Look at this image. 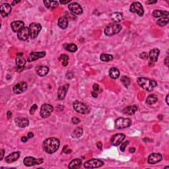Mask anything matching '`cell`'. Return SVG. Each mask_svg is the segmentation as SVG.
<instances>
[{
  "mask_svg": "<svg viewBox=\"0 0 169 169\" xmlns=\"http://www.w3.org/2000/svg\"><path fill=\"white\" fill-rule=\"evenodd\" d=\"M60 140L55 137H49L45 140L42 143L44 151L48 154H53L58 150L60 147Z\"/></svg>",
  "mask_w": 169,
  "mask_h": 169,
  "instance_id": "cell-1",
  "label": "cell"
},
{
  "mask_svg": "<svg viewBox=\"0 0 169 169\" xmlns=\"http://www.w3.org/2000/svg\"><path fill=\"white\" fill-rule=\"evenodd\" d=\"M137 82L140 86L147 91H152L154 88L157 87V83L155 81L145 77H138Z\"/></svg>",
  "mask_w": 169,
  "mask_h": 169,
  "instance_id": "cell-2",
  "label": "cell"
},
{
  "mask_svg": "<svg viewBox=\"0 0 169 169\" xmlns=\"http://www.w3.org/2000/svg\"><path fill=\"white\" fill-rule=\"evenodd\" d=\"M122 29V25L118 23H116V22H112V23L107 25V27H106L104 29V34L107 36H111L119 33Z\"/></svg>",
  "mask_w": 169,
  "mask_h": 169,
  "instance_id": "cell-3",
  "label": "cell"
},
{
  "mask_svg": "<svg viewBox=\"0 0 169 169\" xmlns=\"http://www.w3.org/2000/svg\"><path fill=\"white\" fill-rule=\"evenodd\" d=\"M73 106H74V110L77 112L80 113V114H87L90 112V110L89 107L84 103L79 101V100L74 101V102L73 103Z\"/></svg>",
  "mask_w": 169,
  "mask_h": 169,
  "instance_id": "cell-4",
  "label": "cell"
},
{
  "mask_svg": "<svg viewBox=\"0 0 169 169\" xmlns=\"http://www.w3.org/2000/svg\"><path fill=\"white\" fill-rule=\"evenodd\" d=\"M131 125H132V120L130 118H118L115 121V127L118 130L128 128Z\"/></svg>",
  "mask_w": 169,
  "mask_h": 169,
  "instance_id": "cell-5",
  "label": "cell"
},
{
  "mask_svg": "<svg viewBox=\"0 0 169 169\" xmlns=\"http://www.w3.org/2000/svg\"><path fill=\"white\" fill-rule=\"evenodd\" d=\"M29 32H30V37L31 39H34L39 35V32L42 30L41 25L37 22H32L29 25Z\"/></svg>",
  "mask_w": 169,
  "mask_h": 169,
  "instance_id": "cell-6",
  "label": "cell"
},
{
  "mask_svg": "<svg viewBox=\"0 0 169 169\" xmlns=\"http://www.w3.org/2000/svg\"><path fill=\"white\" fill-rule=\"evenodd\" d=\"M104 165L103 161L100 159H97V158H93L86 161L84 163V167L85 168H95L101 167Z\"/></svg>",
  "mask_w": 169,
  "mask_h": 169,
  "instance_id": "cell-7",
  "label": "cell"
},
{
  "mask_svg": "<svg viewBox=\"0 0 169 169\" xmlns=\"http://www.w3.org/2000/svg\"><path fill=\"white\" fill-rule=\"evenodd\" d=\"M43 158H36L32 157H27L24 158L23 163L27 166H32L36 165H41L43 163Z\"/></svg>",
  "mask_w": 169,
  "mask_h": 169,
  "instance_id": "cell-8",
  "label": "cell"
},
{
  "mask_svg": "<svg viewBox=\"0 0 169 169\" xmlns=\"http://www.w3.org/2000/svg\"><path fill=\"white\" fill-rule=\"evenodd\" d=\"M54 110L52 106L50 104H44L41 106L40 111V114L42 118H46L49 117Z\"/></svg>",
  "mask_w": 169,
  "mask_h": 169,
  "instance_id": "cell-9",
  "label": "cell"
},
{
  "mask_svg": "<svg viewBox=\"0 0 169 169\" xmlns=\"http://www.w3.org/2000/svg\"><path fill=\"white\" fill-rule=\"evenodd\" d=\"M130 10L132 13H137L140 17H142L144 14V9L141 3L138 1L133 2L130 7Z\"/></svg>",
  "mask_w": 169,
  "mask_h": 169,
  "instance_id": "cell-10",
  "label": "cell"
},
{
  "mask_svg": "<svg viewBox=\"0 0 169 169\" xmlns=\"http://www.w3.org/2000/svg\"><path fill=\"white\" fill-rule=\"evenodd\" d=\"M163 156L161 153H151V155L148 157L147 162L150 165H154V164H156L162 160Z\"/></svg>",
  "mask_w": 169,
  "mask_h": 169,
  "instance_id": "cell-11",
  "label": "cell"
},
{
  "mask_svg": "<svg viewBox=\"0 0 169 169\" xmlns=\"http://www.w3.org/2000/svg\"><path fill=\"white\" fill-rule=\"evenodd\" d=\"M46 52H31L30 55H29L27 58V62H31L35 61V60H39L40 58H44L45 55H46Z\"/></svg>",
  "mask_w": 169,
  "mask_h": 169,
  "instance_id": "cell-12",
  "label": "cell"
},
{
  "mask_svg": "<svg viewBox=\"0 0 169 169\" xmlns=\"http://www.w3.org/2000/svg\"><path fill=\"white\" fill-rule=\"evenodd\" d=\"M126 136L123 133H116V134L114 135L111 138V143L114 146L119 145L121 143L123 142L125 140Z\"/></svg>",
  "mask_w": 169,
  "mask_h": 169,
  "instance_id": "cell-13",
  "label": "cell"
},
{
  "mask_svg": "<svg viewBox=\"0 0 169 169\" xmlns=\"http://www.w3.org/2000/svg\"><path fill=\"white\" fill-rule=\"evenodd\" d=\"M27 83L22 81L15 85L13 88V92L15 94H21V93H24L27 89Z\"/></svg>",
  "mask_w": 169,
  "mask_h": 169,
  "instance_id": "cell-14",
  "label": "cell"
},
{
  "mask_svg": "<svg viewBox=\"0 0 169 169\" xmlns=\"http://www.w3.org/2000/svg\"><path fill=\"white\" fill-rule=\"evenodd\" d=\"M68 8L70 10V11L75 15H81L83 13V9L81 6L79 4L76 3V2L69 4Z\"/></svg>",
  "mask_w": 169,
  "mask_h": 169,
  "instance_id": "cell-15",
  "label": "cell"
},
{
  "mask_svg": "<svg viewBox=\"0 0 169 169\" xmlns=\"http://www.w3.org/2000/svg\"><path fill=\"white\" fill-rule=\"evenodd\" d=\"M30 36V32L29 29L27 27H24L23 29L20 31L18 34H17V37L20 40L22 41H25V40H28L29 37Z\"/></svg>",
  "mask_w": 169,
  "mask_h": 169,
  "instance_id": "cell-16",
  "label": "cell"
},
{
  "mask_svg": "<svg viewBox=\"0 0 169 169\" xmlns=\"http://www.w3.org/2000/svg\"><path fill=\"white\" fill-rule=\"evenodd\" d=\"M69 87V84H65L64 86H62L59 88L58 90V98L59 100H62L64 99Z\"/></svg>",
  "mask_w": 169,
  "mask_h": 169,
  "instance_id": "cell-17",
  "label": "cell"
},
{
  "mask_svg": "<svg viewBox=\"0 0 169 169\" xmlns=\"http://www.w3.org/2000/svg\"><path fill=\"white\" fill-rule=\"evenodd\" d=\"M25 23L22 21H15L11 23V27L13 31L15 32H19L21 29L25 27Z\"/></svg>",
  "mask_w": 169,
  "mask_h": 169,
  "instance_id": "cell-18",
  "label": "cell"
},
{
  "mask_svg": "<svg viewBox=\"0 0 169 169\" xmlns=\"http://www.w3.org/2000/svg\"><path fill=\"white\" fill-rule=\"evenodd\" d=\"M11 11V6L9 4H4L1 5L0 7V13H1V16L3 17H6L9 15Z\"/></svg>",
  "mask_w": 169,
  "mask_h": 169,
  "instance_id": "cell-19",
  "label": "cell"
},
{
  "mask_svg": "<svg viewBox=\"0 0 169 169\" xmlns=\"http://www.w3.org/2000/svg\"><path fill=\"white\" fill-rule=\"evenodd\" d=\"M20 155H21V153H20L19 151L13 152L12 153L9 154L8 156H7L6 158H5V160H6L7 163H12L19 159L20 157Z\"/></svg>",
  "mask_w": 169,
  "mask_h": 169,
  "instance_id": "cell-20",
  "label": "cell"
},
{
  "mask_svg": "<svg viewBox=\"0 0 169 169\" xmlns=\"http://www.w3.org/2000/svg\"><path fill=\"white\" fill-rule=\"evenodd\" d=\"M15 122L16 126L19 128H25L29 124V120L26 118H17L15 120Z\"/></svg>",
  "mask_w": 169,
  "mask_h": 169,
  "instance_id": "cell-21",
  "label": "cell"
},
{
  "mask_svg": "<svg viewBox=\"0 0 169 169\" xmlns=\"http://www.w3.org/2000/svg\"><path fill=\"white\" fill-rule=\"evenodd\" d=\"M160 54V50L158 48L152 49L149 53V58H150L151 62H155L157 61L158 55Z\"/></svg>",
  "mask_w": 169,
  "mask_h": 169,
  "instance_id": "cell-22",
  "label": "cell"
},
{
  "mask_svg": "<svg viewBox=\"0 0 169 169\" xmlns=\"http://www.w3.org/2000/svg\"><path fill=\"white\" fill-rule=\"evenodd\" d=\"M49 72V67L45 65H40L36 68L37 74L40 77H44Z\"/></svg>",
  "mask_w": 169,
  "mask_h": 169,
  "instance_id": "cell-23",
  "label": "cell"
},
{
  "mask_svg": "<svg viewBox=\"0 0 169 169\" xmlns=\"http://www.w3.org/2000/svg\"><path fill=\"white\" fill-rule=\"evenodd\" d=\"M138 109V107L136 105H133V106H128V107H126L123 110V112L125 114L127 115H133L136 112V111Z\"/></svg>",
  "mask_w": 169,
  "mask_h": 169,
  "instance_id": "cell-24",
  "label": "cell"
},
{
  "mask_svg": "<svg viewBox=\"0 0 169 169\" xmlns=\"http://www.w3.org/2000/svg\"><path fill=\"white\" fill-rule=\"evenodd\" d=\"M16 66L19 69H23L25 64H26V60L22 55H17V58L15 60Z\"/></svg>",
  "mask_w": 169,
  "mask_h": 169,
  "instance_id": "cell-25",
  "label": "cell"
},
{
  "mask_svg": "<svg viewBox=\"0 0 169 169\" xmlns=\"http://www.w3.org/2000/svg\"><path fill=\"white\" fill-rule=\"evenodd\" d=\"M44 6L50 10H54L59 6L58 1H44Z\"/></svg>",
  "mask_w": 169,
  "mask_h": 169,
  "instance_id": "cell-26",
  "label": "cell"
},
{
  "mask_svg": "<svg viewBox=\"0 0 169 169\" xmlns=\"http://www.w3.org/2000/svg\"><path fill=\"white\" fill-rule=\"evenodd\" d=\"M111 18H112L113 21L116 22V23H117V22L122 21L123 19H124V17H123V15L121 13L115 12L111 15Z\"/></svg>",
  "mask_w": 169,
  "mask_h": 169,
  "instance_id": "cell-27",
  "label": "cell"
},
{
  "mask_svg": "<svg viewBox=\"0 0 169 169\" xmlns=\"http://www.w3.org/2000/svg\"><path fill=\"white\" fill-rule=\"evenodd\" d=\"M169 13L166 11H163V10H155L153 12V15L155 18H158V17H168Z\"/></svg>",
  "mask_w": 169,
  "mask_h": 169,
  "instance_id": "cell-28",
  "label": "cell"
},
{
  "mask_svg": "<svg viewBox=\"0 0 169 169\" xmlns=\"http://www.w3.org/2000/svg\"><path fill=\"white\" fill-rule=\"evenodd\" d=\"M58 26L62 29H65L68 26V19L66 17H61L58 19Z\"/></svg>",
  "mask_w": 169,
  "mask_h": 169,
  "instance_id": "cell-29",
  "label": "cell"
},
{
  "mask_svg": "<svg viewBox=\"0 0 169 169\" xmlns=\"http://www.w3.org/2000/svg\"><path fill=\"white\" fill-rule=\"evenodd\" d=\"M110 77L113 79H116L120 76V72L116 67H111L109 70Z\"/></svg>",
  "mask_w": 169,
  "mask_h": 169,
  "instance_id": "cell-30",
  "label": "cell"
},
{
  "mask_svg": "<svg viewBox=\"0 0 169 169\" xmlns=\"http://www.w3.org/2000/svg\"><path fill=\"white\" fill-rule=\"evenodd\" d=\"M81 163H82L81 160L79 159V158H75V159L71 161V163H69L68 167L69 168H76L81 166Z\"/></svg>",
  "mask_w": 169,
  "mask_h": 169,
  "instance_id": "cell-31",
  "label": "cell"
},
{
  "mask_svg": "<svg viewBox=\"0 0 169 169\" xmlns=\"http://www.w3.org/2000/svg\"><path fill=\"white\" fill-rule=\"evenodd\" d=\"M157 100L158 98L157 96L155 95H150L149 96H148L147 99H146V103L149 105H152L157 102Z\"/></svg>",
  "mask_w": 169,
  "mask_h": 169,
  "instance_id": "cell-32",
  "label": "cell"
},
{
  "mask_svg": "<svg viewBox=\"0 0 169 169\" xmlns=\"http://www.w3.org/2000/svg\"><path fill=\"white\" fill-rule=\"evenodd\" d=\"M69 56L66 54H62L59 57V61L61 63L63 66H67L69 62Z\"/></svg>",
  "mask_w": 169,
  "mask_h": 169,
  "instance_id": "cell-33",
  "label": "cell"
},
{
  "mask_svg": "<svg viewBox=\"0 0 169 169\" xmlns=\"http://www.w3.org/2000/svg\"><path fill=\"white\" fill-rule=\"evenodd\" d=\"M83 134V129L81 128H77L75 130L73 131L72 136L74 138H79Z\"/></svg>",
  "mask_w": 169,
  "mask_h": 169,
  "instance_id": "cell-34",
  "label": "cell"
},
{
  "mask_svg": "<svg viewBox=\"0 0 169 169\" xmlns=\"http://www.w3.org/2000/svg\"><path fill=\"white\" fill-rule=\"evenodd\" d=\"M100 59L103 62H110L112 61L113 60V55L111 54H102L100 55Z\"/></svg>",
  "mask_w": 169,
  "mask_h": 169,
  "instance_id": "cell-35",
  "label": "cell"
},
{
  "mask_svg": "<svg viewBox=\"0 0 169 169\" xmlns=\"http://www.w3.org/2000/svg\"><path fill=\"white\" fill-rule=\"evenodd\" d=\"M168 17H163V18L158 20L157 22V25L159 27H165L168 23Z\"/></svg>",
  "mask_w": 169,
  "mask_h": 169,
  "instance_id": "cell-36",
  "label": "cell"
},
{
  "mask_svg": "<svg viewBox=\"0 0 169 169\" xmlns=\"http://www.w3.org/2000/svg\"><path fill=\"white\" fill-rule=\"evenodd\" d=\"M65 48L70 52H75L77 50V46L75 44H69L65 45Z\"/></svg>",
  "mask_w": 169,
  "mask_h": 169,
  "instance_id": "cell-37",
  "label": "cell"
},
{
  "mask_svg": "<svg viewBox=\"0 0 169 169\" xmlns=\"http://www.w3.org/2000/svg\"><path fill=\"white\" fill-rule=\"evenodd\" d=\"M121 82L123 83L126 87H128L130 85V79L127 76H123L121 78Z\"/></svg>",
  "mask_w": 169,
  "mask_h": 169,
  "instance_id": "cell-38",
  "label": "cell"
},
{
  "mask_svg": "<svg viewBox=\"0 0 169 169\" xmlns=\"http://www.w3.org/2000/svg\"><path fill=\"white\" fill-rule=\"evenodd\" d=\"M129 143H130L129 141H126V142L122 143V145H121V146H120V151H122V152H124L126 147H127V146L129 145Z\"/></svg>",
  "mask_w": 169,
  "mask_h": 169,
  "instance_id": "cell-39",
  "label": "cell"
},
{
  "mask_svg": "<svg viewBox=\"0 0 169 169\" xmlns=\"http://www.w3.org/2000/svg\"><path fill=\"white\" fill-rule=\"evenodd\" d=\"M38 108V106L36 104H33L32 106V107L31 108V109H30V114L31 115L34 114L35 112H36V110H37Z\"/></svg>",
  "mask_w": 169,
  "mask_h": 169,
  "instance_id": "cell-40",
  "label": "cell"
},
{
  "mask_svg": "<svg viewBox=\"0 0 169 169\" xmlns=\"http://www.w3.org/2000/svg\"><path fill=\"white\" fill-rule=\"evenodd\" d=\"M140 58L143 60H147L149 58V54L147 52H142L140 54Z\"/></svg>",
  "mask_w": 169,
  "mask_h": 169,
  "instance_id": "cell-41",
  "label": "cell"
},
{
  "mask_svg": "<svg viewBox=\"0 0 169 169\" xmlns=\"http://www.w3.org/2000/svg\"><path fill=\"white\" fill-rule=\"evenodd\" d=\"M62 151H63V152L65 154H70V153H72V150L68 148L67 145L64 146V149H63Z\"/></svg>",
  "mask_w": 169,
  "mask_h": 169,
  "instance_id": "cell-42",
  "label": "cell"
},
{
  "mask_svg": "<svg viewBox=\"0 0 169 169\" xmlns=\"http://www.w3.org/2000/svg\"><path fill=\"white\" fill-rule=\"evenodd\" d=\"M72 123H74V124L75 125H77L78 124V123H80V120L78 118H76V117H74V118H72Z\"/></svg>",
  "mask_w": 169,
  "mask_h": 169,
  "instance_id": "cell-43",
  "label": "cell"
},
{
  "mask_svg": "<svg viewBox=\"0 0 169 169\" xmlns=\"http://www.w3.org/2000/svg\"><path fill=\"white\" fill-rule=\"evenodd\" d=\"M93 91L95 92H100V87L99 85L98 84H94L93 86Z\"/></svg>",
  "mask_w": 169,
  "mask_h": 169,
  "instance_id": "cell-44",
  "label": "cell"
},
{
  "mask_svg": "<svg viewBox=\"0 0 169 169\" xmlns=\"http://www.w3.org/2000/svg\"><path fill=\"white\" fill-rule=\"evenodd\" d=\"M97 147H98V149H102V143H101V142H97Z\"/></svg>",
  "mask_w": 169,
  "mask_h": 169,
  "instance_id": "cell-45",
  "label": "cell"
},
{
  "mask_svg": "<svg viewBox=\"0 0 169 169\" xmlns=\"http://www.w3.org/2000/svg\"><path fill=\"white\" fill-rule=\"evenodd\" d=\"M27 141H28V137H27L26 136H22V137H21V142H22L25 143V142H27Z\"/></svg>",
  "mask_w": 169,
  "mask_h": 169,
  "instance_id": "cell-46",
  "label": "cell"
},
{
  "mask_svg": "<svg viewBox=\"0 0 169 169\" xmlns=\"http://www.w3.org/2000/svg\"><path fill=\"white\" fill-rule=\"evenodd\" d=\"M27 137L28 138H32L34 137V134H33V133L32 132H29L28 133V134H27Z\"/></svg>",
  "mask_w": 169,
  "mask_h": 169,
  "instance_id": "cell-47",
  "label": "cell"
},
{
  "mask_svg": "<svg viewBox=\"0 0 169 169\" xmlns=\"http://www.w3.org/2000/svg\"><path fill=\"white\" fill-rule=\"evenodd\" d=\"M7 118H8V119H10V118H11V116H12V112H11V111H7Z\"/></svg>",
  "mask_w": 169,
  "mask_h": 169,
  "instance_id": "cell-48",
  "label": "cell"
},
{
  "mask_svg": "<svg viewBox=\"0 0 169 169\" xmlns=\"http://www.w3.org/2000/svg\"><path fill=\"white\" fill-rule=\"evenodd\" d=\"M70 1H71L70 0H67V1H60V3L62 4H69Z\"/></svg>",
  "mask_w": 169,
  "mask_h": 169,
  "instance_id": "cell-49",
  "label": "cell"
},
{
  "mask_svg": "<svg viewBox=\"0 0 169 169\" xmlns=\"http://www.w3.org/2000/svg\"><path fill=\"white\" fill-rule=\"evenodd\" d=\"M91 94H92V96H93V97H94V98H97V97H98V93H97V92L93 91Z\"/></svg>",
  "mask_w": 169,
  "mask_h": 169,
  "instance_id": "cell-50",
  "label": "cell"
},
{
  "mask_svg": "<svg viewBox=\"0 0 169 169\" xmlns=\"http://www.w3.org/2000/svg\"><path fill=\"white\" fill-rule=\"evenodd\" d=\"M135 151V149L134 147H131L129 149V152L130 153H133Z\"/></svg>",
  "mask_w": 169,
  "mask_h": 169,
  "instance_id": "cell-51",
  "label": "cell"
},
{
  "mask_svg": "<svg viewBox=\"0 0 169 169\" xmlns=\"http://www.w3.org/2000/svg\"><path fill=\"white\" fill-rule=\"evenodd\" d=\"M165 64L166 66H168V57L167 56L165 60Z\"/></svg>",
  "mask_w": 169,
  "mask_h": 169,
  "instance_id": "cell-52",
  "label": "cell"
},
{
  "mask_svg": "<svg viewBox=\"0 0 169 169\" xmlns=\"http://www.w3.org/2000/svg\"><path fill=\"white\" fill-rule=\"evenodd\" d=\"M4 153H5V151L4 149H1V160L3 159V158H4Z\"/></svg>",
  "mask_w": 169,
  "mask_h": 169,
  "instance_id": "cell-53",
  "label": "cell"
},
{
  "mask_svg": "<svg viewBox=\"0 0 169 169\" xmlns=\"http://www.w3.org/2000/svg\"><path fill=\"white\" fill-rule=\"evenodd\" d=\"M157 2V1H148V4H156Z\"/></svg>",
  "mask_w": 169,
  "mask_h": 169,
  "instance_id": "cell-54",
  "label": "cell"
},
{
  "mask_svg": "<svg viewBox=\"0 0 169 169\" xmlns=\"http://www.w3.org/2000/svg\"><path fill=\"white\" fill-rule=\"evenodd\" d=\"M166 104L168 105V95H166Z\"/></svg>",
  "mask_w": 169,
  "mask_h": 169,
  "instance_id": "cell-55",
  "label": "cell"
},
{
  "mask_svg": "<svg viewBox=\"0 0 169 169\" xmlns=\"http://www.w3.org/2000/svg\"><path fill=\"white\" fill-rule=\"evenodd\" d=\"M19 2H20V1H13V3H12V5H13V6H14L15 4H18V3H19Z\"/></svg>",
  "mask_w": 169,
  "mask_h": 169,
  "instance_id": "cell-56",
  "label": "cell"
}]
</instances>
